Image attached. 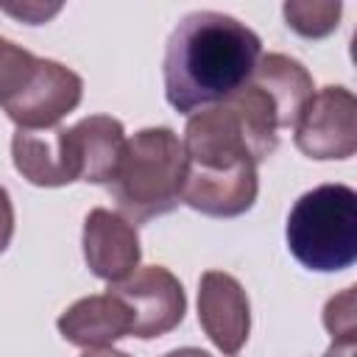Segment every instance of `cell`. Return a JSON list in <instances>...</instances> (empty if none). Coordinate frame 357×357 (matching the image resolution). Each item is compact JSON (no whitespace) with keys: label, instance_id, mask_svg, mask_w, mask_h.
<instances>
[{"label":"cell","instance_id":"obj_1","mask_svg":"<svg viewBox=\"0 0 357 357\" xmlns=\"http://www.w3.org/2000/svg\"><path fill=\"white\" fill-rule=\"evenodd\" d=\"M259 36L231 14L192 11L178 20L165 50V95L181 114L226 100L254 73Z\"/></svg>","mask_w":357,"mask_h":357},{"label":"cell","instance_id":"obj_2","mask_svg":"<svg viewBox=\"0 0 357 357\" xmlns=\"http://www.w3.org/2000/svg\"><path fill=\"white\" fill-rule=\"evenodd\" d=\"M184 148L173 128H142L126 139L109 190L123 218L151 220L167 215L181 201Z\"/></svg>","mask_w":357,"mask_h":357},{"label":"cell","instance_id":"obj_3","mask_svg":"<svg viewBox=\"0 0 357 357\" xmlns=\"http://www.w3.org/2000/svg\"><path fill=\"white\" fill-rule=\"evenodd\" d=\"M287 248L310 271L332 273L357 259V192L321 184L304 192L287 215Z\"/></svg>","mask_w":357,"mask_h":357},{"label":"cell","instance_id":"obj_4","mask_svg":"<svg viewBox=\"0 0 357 357\" xmlns=\"http://www.w3.org/2000/svg\"><path fill=\"white\" fill-rule=\"evenodd\" d=\"M81 75L53 59H33L25 78L0 98V109L20 131H47L81 103Z\"/></svg>","mask_w":357,"mask_h":357},{"label":"cell","instance_id":"obj_5","mask_svg":"<svg viewBox=\"0 0 357 357\" xmlns=\"http://www.w3.org/2000/svg\"><path fill=\"white\" fill-rule=\"evenodd\" d=\"M296 148L310 159H349L357 151V100L346 86H321L296 123Z\"/></svg>","mask_w":357,"mask_h":357},{"label":"cell","instance_id":"obj_6","mask_svg":"<svg viewBox=\"0 0 357 357\" xmlns=\"http://www.w3.org/2000/svg\"><path fill=\"white\" fill-rule=\"evenodd\" d=\"M126 301L134 318V337H159L176 329L187 312V296L181 282L162 265L137 268L128 279L109 287Z\"/></svg>","mask_w":357,"mask_h":357},{"label":"cell","instance_id":"obj_7","mask_svg":"<svg viewBox=\"0 0 357 357\" xmlns=\"http://www.w3.org/2000/svg\"><path fill=\"white\" fill-rule=\"evenodd\" d=\"M59 137L73 181H86V184L112 181L126 145V128L120 120L109 114H89L70 128H59Z\"/></svg>","mask_w":357,"mask_h":357},{"label":"cell","instance_id":"obj_8","mask_svg":"<svg viewBox=\"0 0 357 357\" xmlns=\"http://www.w3.org/2000/svg\"><path fill=\"white\" fill-rule=\"evenodd\" d=\"M198 324L226 354L237 357L251 332V304L243 284L223 271H206L198 282Z\"/></svg>","mask_w":357,"mask_h":357},{"label":"cell","instance_id":"obj_9","mask_svg":"<svg viewBox=\"0 0 357 357\" xmlns=\"http://www.w3.org/2000/svg\"><path fill=\"white\" fill-rule=\"evenodd\" d=\"M257 165L243 162L231 167L184 165L181 201L209 218H237L257 201Z\"/></svg>","mask_w":357,"mask_h":357},{"label":"cell","instance_id":"obj_10","mask_svg":"<svg viewBox=\"0 0 357 357\" xmlns=\"http://www.w3.org/2000/svg\"><path fill=\"white\" fill-rule=\"evenodd\" d=\"M139 234L128 218L112 209H92L84 220V259L89 271L117 284L128 279L139 265Z\"/></svg>","mask_w":357,"mask_h":357},{"label":"cell","instance_id":"obj_11","mask_svg":"<svg viewBox=\"0 0 357 357\" xmlns=\"http://www.w3.org/2000/svg\"><path fill=\"white\" fill-rule=\"evenodd\" d=\"M131 329H134L131 310L112 290L78 298L59 315L61 337L81 349L109 346V343L131 335Z\"/></svg>","mask_w":357,"mask_h":357},{"label":"cell","instance_id":"obj_12","mask_svg":"<svg viewBox=\"0 0 357 357\" xmlns=\"http://www.w3.org/2000/svg\"><path fill=\"white\" fill-rule=\"evenodd\" d=\"M251 81L271 98V103L276 109L279 128H296L301 112L307 109L310 98L315 95L312 75L307 73V67L284 53L259 56V61L251 73Z\"/></svg>","mask_w":357,"mask_h":357},{"label":"cell","instance_id":"obj_13","mask_svg":"<svg viewBox=\"0 0 357 357\" xmlns=\"http://www.w3.org/2000/svg\"><path fill=\"white\" fill-rule=\"evenodd\" d=\"M11 156L17 173L36 187H64L73 184L61 137L56 131H20L11 137Z\"/></svg>","mask_w":357,"mask_h":357},{"label":"cell","instance_id":"obj_14","mask_svg":"<svg viewBox=\"0 0 357 357\" xmlns=\"http://www.w3.org/2000/svg\"><path fill=\"white\" fill-rule=\"evenodd\" d=\"M357 287H346L337 296H332L324 307V326L332 335V346L324 357H354L357 346Z\"/></svg>","mask_w":357,"mask_h":357},{"label":"cell","instance_id":"obj_15","mask_svg":"<svg viewBox=\"0 0 357 357\" xmlns=\"http://www.w3.org/2000/svg\"><path fill=\"white\" fill-rule=\"evenodd\" d=\"M343 6L337 0H287L282 6V14L287 25L307 36V39H321L337 28Z\"/></svg>","mask_w":357,"mask_h":357},{"label":"cell","instance_id":"obj_16","mask_svg":"<svg viewBox=\"0 0 357 357\" xmlns=\"http://www.w3.org/2000/svg\"><path fill=\"white\" fill-rule=\"evenodd\" d=\"M33 59H36L33 53H28L25 47H20V45H14V42L0 36V98H6L25 78V73L33 64Z\"/></svg>","mask_w":357,"mask_h":357},{"label":"cell","instance_id":"obj_17","mask_svg":"<svg viewBox=\"0 0 357 357\" xmlns=\"http://www.w3.org/2000/svg\"><path fill=\"white\" fill-rule=\"evenodd\" d=\"M11 234H14V206L6 187H0V254L8 248Z\"/></svg>","mask_w":357,"mask_h":357},{"label":"cell","instance_id":"obj_18","mask_svg":"<svg viewBox=\"0 0 357 357\" xmlns=\"http://www.w3.org/2000/svg\"><path fill=\"white\" fill-rule=\"evenodd\" d=\"M81 357H131V354L117 351V349H112V346H98V349H86Z\"/></svg>","mask_w":357,"mask_h":357},{"label":"cell","instance_id":"obj_19","mask_svg":"<svg viewBox=\"0 0 357 357\" xmlns=\"http://www.w3.org/2000/svg\"><path fill=\"white\" fill-rule=\"evenodd\" d=\"M165 357H212V354L204 351V349H195V346H184V349H173V351H167Z\"/></svg>","mask_w":357,"mask_h":357}]
</instances>
